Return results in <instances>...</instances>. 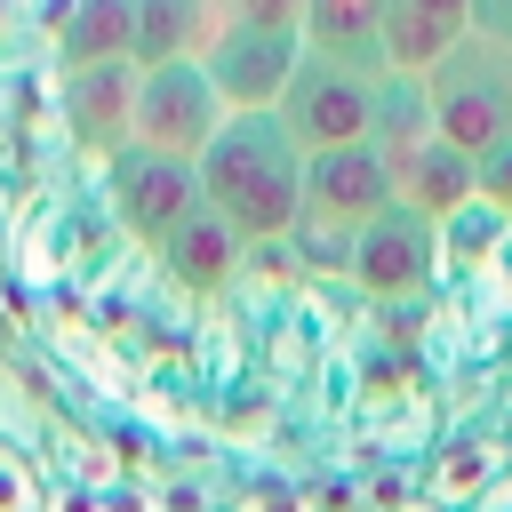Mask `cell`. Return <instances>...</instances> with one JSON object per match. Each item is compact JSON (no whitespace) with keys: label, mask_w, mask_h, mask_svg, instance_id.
<instances>
[{"label":"cell","mask_w":512,"mask_h":512,"mask_svg":"<svg viewBox=\"0 0 512 512\" xmlns=\"http://www.w3.org/2000/svg\"><path fill=\"white\" fill-rule=\"evenodd\" d=\"M136 80H144V64H80V72H64L72 136L96 144V152H128L136 144Z\"/></svg>","instance_id":"cell-9"},{"label":"cell","mask_w":512,"mask_h":512,"mask_svg":"<svg viewBox=\"0 0 512 512\" xmlns=\"http://www.w3.org/2000/svg\"><path fill=\"white\" fill-rule=\"evenodd\" d=\"M472 32L512 56V0H472Z\"/></svg>","instance_id":"cell-21"},{"label":"cell","mask_w":512,"mask_h":512,"mask_svg":"<svg viewBox=\"0 0 512 512\" xmlns=\"http://www.w3.org/2000/svg\"><path fill=\"white\" fill-rule=\"evenodd\" d=\"M392 200L416 208L424 224H456L480 200V168L464 152H448L440 136H416L408 152H392Z\"/></svg>","instance_id":"cell-10"},{"label":"cell","mask_w":512,"mask_h":512,"mask_svg":"<svg viewBox=\"0 0 512 512\" xmlns=\"http://www.w3.org/2000/svg\"><path fill=\"white\" fill-rule=\"evenodd\" d=\"M224 0H136V64H208Z\"/></svg>","instance_id":"cell-13"},{"label":"cell","mask_w":512,"mask_h":512,"mask_svg":"<svg viewBox=\"0 0 512 512\" xmlns=\"http://www.w3.org/2000/svg\"><path fill=\"white\" fill-rule=\"evenodd\" d=\"M480 512H512V472H504V480H496V488L480 496Z\"/></svg>","instance_id":"cell-22"},{"label":"cell","mask_w":512,"mask_h":512,"mask_svg":"<svg viewBox=\"0 0 512 512\" xmlns=\"http://www.w3.org/2000/svg\"><path fill=\"white\" fill-rule=\"evenodd\" d=\"M480 200H488L496 216H512V144H496V152L480 160Z\"/></svg>","instance_id":"cell-19"},{"label":"cell","mask_w":512,"mask_h":512,"mask_svg":"<svg viewBox=\"0 0 512 512\" xmlns=\"http://www.w3.org/2000/svg\"><path fill=\"white\" fill-rule=\"evenodd\" d=\"M112 208H120V224L136 232V240H168L192 208H200V168L192 160H168V152H144V144H128V152H112Z\"/></svg>","instance_id":"cell-8"},{"label":"cell","mask_w":512,"mask_h":512,"mask_svg":"<svg viewBox=\"0 0 512 512\" xmlns=\"http://www.w3.org/2000/svg\"><path fill=\"white\" fill-rule=\"evenodd\" d=\"M424 112H432V136L480 168L496 144H512V56L472 32L448 64L424 72Z\"/></svg>","instance_id":"cell-2"},{"label":"cell","mask_w":512,"mask_h":512,"mask_svg":"<svg viewBox=\"0 0 512 512\" xmlns=\"http://www.w3.org/2000/svg\"><path fill=\"white\" fill-rule=\"evenodd\" d=\"M504 472H512V440H504V432H464V440H448V448L424 464V504H440V512H480V496H488Z\"/></svg>","instance_id":"cell-14"},{"label":"cell","mask_w":512,"mask_h":512,"mask_svg":"<svg viewBox=\"0 0 512 512\" xmlns=\"http://www.w3.org/2000/svg\"><path fill=\"white\" fill-rule=\"evenodd\" d=\"M64 64H136V0H72Z\"/></svg>","instance_id":"cell-16"},{"label":"cell","mask_w":512,"mask_h":512,"mask_svg":"<svg viewBox=\"0 0 512 512\" xmlns=\"http://www.w3.org/2000/svg\"><path fill=\"white\" fill-rule=\"evenodd\" d=\"M392 512H440V504H424V496H408V504H392Z\"/></svg>","instance_id":"cell-23"},{"label":"cell","mask_w":512,"mask_h":512,"mask_svg":"<svg viewBox=\"0 0 512 512\" xmlns=\"http://www.w3.org/2000/svg\"><path fill=\"white\" fill-rule=\"evenodd\" d=\"M392 208V160L376 152V144H352V152H320V160H304V224H296V240H336V256L352 248V232L360 224H376Z\"/></svg>","instance_id":"cell-4"},{"label":"cell","mask_w":512,"mask_h":512,"mask_svg":"<svg viewBox=\"0 0 512 512\" xmlns=\"http://www.w3.org/2000/svg\"><path fill=\"white\" fill-rule=\"evenodd\" d=\"M40 512H120V496L104 488H72V480H48V504Z\"/></svg>","instance_id":"cell-20"},{"label":"cell","mask_w":512,"mask_h":512,"mask_svg":"<svg viewBox=\"0 0 512 512\" xmlns=\"http://www.w3.org/2000/svg\"><path fill=\"white\" fill-rule=\"evenodd\" d=\"M224 24H248V32H304V0H224Z\"/></svg>","instance_id":"cell-18"},{"label":"cell","mask_w":512,"mask_h":512,"mask_svg":"<svg viewBox=\"0 0 512 512\" xmlns=\"http://www.w3.org/2000/svg\"><path fill=\"white\" fill-rule=\"evenodd\" d=\"M296 64H304V32H248V24H224V40L208 48V80H216L224 112H280Z\"/></svg>","instance_id":"cell-7"},{"label":"cell","mask_w":512,"mask_h":512,"mask_svg":"<svg viewBox=\"0 0 512 512\" xmlns=\"http://www.w3.org/2000/svg\"><path fill=\"white\" fill-rule=\"evenodd\" d=\"M224 120H232V112H224L208 64H144V80H136V144H144V152L200 160Z\"/></svg>","instance_id":"cell-5"},{"label":"cell","mask_w":512,"mask_h":512,"mask_svg":"<svg viewBox=\"0 0 512 512\" xmlns=\"http://www.w3.org/2000/svg\"><path fill=\"white\" fill-rule=\"evenodd\" d=\"M384 16L392 0H304V56L384 72Z\"/></svg>","instance_id":"cell-15"},{"label":"cell","mask_w":512,"mask_h":512,"mask_svg":"<svg viewBox=\"0 0 512 512\" xmlns=\"http://www.w3.org/2000/svg\"><path fill=\"white\" fill-rule=\"evenodd\" d=\"M160 264H168V280L176 288H192V296H216V288H232L240 280V264H248V240L200 200L168 240H160Z\"/></svg>","instance_id":"cell-12"},{"label":"cell","mask_w":512,"mask_h":512,"mask_svg":"<svg viewBox=\"0 0 512 512\" xmlns=\"http://www.w3.org/2000/svg\"><path fill=\"white\" fill-rule=\"evenodd\" d=\"M192 168H200V200L248 248L256 240H296V224H304V152L280 128V112H232Z\"/></svg>","instance_id":"cell-1"},{"label":"cell","mask_w":512,"mask_h":512,"mask_svg":"<svg viewBox=\"0 0 512 512\" xmlns=\"http://www.w3.org/2000/svg\"><path fill=\"white\" fill-rule=\"evenodd\" d=\"M432 264H440V224H424L416 208H384L376 224H360L352 232V248H344V272H352V288L360 296H376V304H400V296H416L424 280H432Z\"/></svg>","instance_id":"cell-6"},{"label":"cell","mask_w":512,"mask_h":512,"mask_svg":"<svg viewBox=\"0 0 512 512\" xmlns=\"http://www.w3.org/2000/svg\"><path fill=\"white\" fill-rule=\"evenodd\" d=\"M464 40H472V0H392V16H384V72L424 80Z\"/></svg>","instance_id":"cell-11"},{"label":"cell","mask_w":512,"mask_h":512,"mask_svg":"<svg viewBox=\"0 0 512 512\" xmlns=\"http://www.w3.org/2000/svg\"><path fill=\"white\" fill-rule=\"evenodd\" d=\"M48 504V472L32 464L24 440H0V512H40Z\"/></svg>","instance_id":"cell-17"},{"label":"cell","mask_w":512,"mask_h":512,"mask_svg":"<svg viewBox=\"0 0 512 512\" xmlns=\"http://www.w3.org/2000/svg\"><path fill=\"white\" fill-rule=\"evenodd\" d=\"M376 88H384V72L304 56L296 80H288V96H280V128L296 136L304 160H320V152H352V144H376Z\"/></svg>","instance_id":"cell-3"}]
</instances>
